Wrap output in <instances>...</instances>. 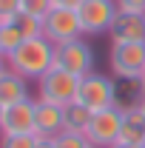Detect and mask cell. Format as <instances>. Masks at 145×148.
I'll list each match as a JSON object with an SVG mask.
<instances>
[{"label": "cell", "mask_w": 145, "mask_h": 148, "mask_svg": "<svg viewBox=\"0 0 145 148\" xmlns=\"http://www.w3.org/2000/svg\"><path fill=\"white\" fill-rule=\"evenodd\" d=\"M54 43L46 40V37H29L23 40L12 54L6 57L9 60V69L12 71L23 74L26 80H40L49 69H54Z\"/></svg>", "instance_id": "cell-1"}, {"label": "cell", "mask_w": 145, "mask_h": 148, "mask_svg": "<svg viewBox=\"0 0 145 148\" xmlns=\"http://www.w3.org/2000/svg\"><path fill=\"white\" fill-rule=\"evenodd\" d=\"M77 91H80V77L66 69H49L37 80V94L40 100H49V103H57V106H68L77 100Z\"/></svg>", "instance_id": "cell-2"}, {"label": "cell", "mask_w": 145, "mask_h": 148, "mask_svg": "<svg viewBox=\"0 0 145 148\" xmlns=\"http://www.w3.org/2000/svg\"><path fill=\"white\" fill-rule=\"evenodd\" d=\"M108 66L114 80H140L145 71V43H111Z\"/></svg>", "instance_id": "cell-3"}, {"label": "cell", "mask_w": 145, "mask_h": 148, "mask_svg": "<svg viewBox=\"0 0 145 148\" xmlns=\"http://www.w3.org/2000/svg\"><path fill=\"white\" fill-rule=\"evenodd\" d=\"M77 103H83L88 111H103L117 106V80H111L105 74H85L80 77V91Z\"/></svg>", "instance_id": "cell-4"}, {"label": "cell", "mask_w": 145, "mask_h": 148, "mask_svg": "<svg viewBox=\"0 0 145 148\" xmlns=\"http://www.w3.org/2000/svg\"><path fill=\"white\" fill-rule=\"evenodd\" d=\"M43 37L51 40L54 46L80 40L83 37V23H80L77 9H60V6H54L46 14V20H43Z\"/></svg>", "instance_id": "cell-5"}, {"label": "cell", "mask_w": 145, "mask_h": 148, "mask_svg": "<svg viewBox=\"0 0 145 148\" xmlns=\"http://www.w3.org/2000/svg\"><path fill=\"white\" fill-rule=\"evenodd\" d=\"M120 131H122V108L111 106V108L94 111L85 137H88L91 145H97V148H111V145H117Z\"/></svg>", "instance_id": "cell-6"}, {"label": "cell", "mask_w": 145, "mask_h": 148, "mask_svg": "<svg viewBox=\"0 0 145 148\" xmlns=\"http://www.w3.org/2000/svg\"><path fill=\"white\" fill-rule=\"evenodd\" d=\"M54 66L77 74V77H85L94 69V49H91L83 37L80 40H71V43H63V46L54 49Z\"/></svg>", "instance_id": "cell-7"}, {"label": "cell", "mask_w": 145, "mask_h": 148, "mask_svg": "<svg viewBox=\"0 0 145 148\" xmlns=\"http://www.w3.org/2000/svg\"><path fill=\"white\" fill-rule=\"evenodd\" d=\"M117 0H83V6L77 9L80 23H83V34H103L108 32L114 17H117Z\"/></svg>", "instance_id": "cell-8"}, {"label": "cell", "mask_w": 145, "mask_h": 148, "mask_svg": "<svg viewBox=\"0 0 145 148\" xmlns=\"http://www.w3.org/2000/svg\"><path fill=\"white\" fill-rule=\"evenodd\" d=\"M108 34H111V43H145V14L117 12Z\"/></svg>", "instance_id": "cell-9"}, {"label": "cell", "mask_w": 145, "mask_h": 148, "mask_svg": "<svg viewBox=\"0 0 145 148\" xmlns=\"http://www.w3.org/2000/svg\"><path fill=\"white\" fill-rule=\"evenodd\" d=\"M60 131H66V123H63V106L37 97V100H34V134H37V137L54 140Z\"/></svg>", "instance_id": "cell-10"}, {"label": "cell", "mask_w": 145, "mask_h": 148, "mask_svg": "<svg viewBox=\"0 0 145 148\" xmlns=\"http://www.w3.org/2000/svg\"><path fill=\"white\" fill-rule=\"evenodd\" d=\"M0 134H34V100L31 97L14 106H6Z\"/></svg>", "instance_id": "cell-11"}, {"label": "cell", "mask_w": 145, "mask_h": 148, "mask_svg": "<svg viewBox=\"0 0 145 148\" xmlns=\"http://www.w3.org/2000/svg\"><path fill=\"white\" fill-rule=\"evenodd\" d=\"M23 100H29V80L9 69L0 77V103L3 106H14V103H23Z\"/></svg>", "instance_id": "cell-12"}, {"label": "cell", "mask_w": 145, "mask_h": 148, "mask_svg": "<svg viewBox=\"0 0 145 148\" xmlns=\"http://www.w3.org/2000/svg\"><path fill=\"white\" fill-rule=\"evenodd\" d=\"M117 143H145V114L140 103L122 111V131Z\"/></svg>", "instance_id": "cell-13"}, {"label": "cell", "mask_w": 145, "mask_h": 148, "mask_svg": "<svg viewBox=\"0 0 145 148\" xmlns=\"http://www.w3.org/2000/svg\"><path fill=\"white\" fill-rule=\"evenodd\" d=\"M94 117V111H88L83 103H68L63 106V123H66V131H77V134H85L88 131V123Z\"/></svg>", "instance_id": "cell-14"}, {"label": "cell", "mask_w": 145, "mask_h": 148, "mask_svg": "<svg viewBox=\"0 0 145 148\" xmlns=\"http://www.w3.org/2000/svg\"><path fill=\"white\" fill-rule=\"evenodd\" d=\"M26 40V34H23V29H20L14 20H9V23H0V54H12L14 49H17L20 43Z\"/></svg>", "instance_id": "cell-15"}, {"label": "cell", "mask_w": 145, "mask_h": 148, "mask_svg": "<svg viewBox=\"0 0 145 148\" xmlns=\"http://www.w3.org/2000/svg\"><path fill=\"white\" fill-rule=\"evenodd\" d=\"M54 148H91L88 137L85 134H77V131H60L54 137Z\"/></svg>", "instance_id": "cell-16"}, {"label": "cell", "mask_w": 145, "mask_h": 148, "mask_svg": "<svg viewBox=\"0 0 145 148\" xmlns=\"http://www.w3.org/2000/svg\"><path fill=\"white\" fill-rule=\"evenodd\" d=\"M37 134H0V148H34Z\"/></svg>", "instance_id": "cell-17"}, {"label": "cell", "mask_w": 145, "mask_h": 148, "mask_svg": "<svg viewBox=\"0 0 145 148\" xmlns=\"http://www.w3.org/2000/svg\"><path fill=\"white\" fill-rule=\"evenodd\" d=\"M54 9V3L51 0H23V6H20V12L23 14H29V17H37V20H46V14Z\"/></svg>", "instance_id": "cell-18"}, {"label": "cell", "mask_w": 145, "mask_h": 148, "mask_svg": "<svg viewBox=\"0 0 145 148\" xmlns=\"http://www.w3.org/2000/svg\"><path fill=\"white\" fill-rule=\"evenodd\" d=\"M20 6L23 0H0V23H9L20 14Z\"/></svg>", "instance_id": "cell-19"}, {"label": "cell", "mask_w": 145, "mask_h": 148, "mask_svg": "<svg viewBox=\"0 0 145 148\" xmlns=\"http://www.w3.org/2000/svg\"><path fill=\"white\" fill-rule=\"evenodd\" d=\"M117 9L120 12H140V14H145V0H117Z\"/></svg>", "instance_id": "cell-20"}, {"label": "cell", "mask_w": 145, "mask_h": 148, "mask_svg": "<svg viewBox=\"0 0 145 148\" xmlns=\"http://www.w3.org/2000/svg\"><path fill=\"white\" fill-rule=\"evenodd\" d=\"M54 6H60V9H80L83 6V0H51Z\"/></svg>", "instance_id": "cell-21"}, {"label": "cell", "mask_w": 145, "mask_h": 148, "mask_svg": "<svg viewBox=\"0 0 145 148\" xmlns=\"http://www.w3.org/2000/svg\"><path fill=\"white\" fill-rule=\"evenodd\" d=\"M34 148H54V140H49V137H37V145Z\"/></svg>", "instance_id": "cell-22"}, {"label": "cell", "mask_w": 145, "mask_h": 148, "mask_svg": "<svg viewBox=\"0 0 145 148\" xmlns=\"http://www.w3.org/2000/svg\"><path fill=\"white\" fill-rule=\"evenodd\" d=\"M111 148H145V143H117Z\"/></svg>", "instance_id": "cell-23"}, {"label": "cell", "mask_w": 145, "mask_h": 148, "mask_svg": "<svg viewBox=\"0 0 145 148\" xmlns=\"http://www.w3.org/2000/svg\"><path fill=\"white\" fill-rule=\"evenodd\" d=\"M9 71V60H6V54H0V77Z\"/></svg>", "instance_id": "cell-24"}, {"label": "cell", "mask_w": 145, "mask_h": 148, "mask_svg": "<svg viewBox=\"0 0 145 148\" xmlns=\"http://www.w3.org/2000/svg\"><path fill=\"white\" fill-rule=\"evenodd\" d=\"M3 114H6V106L0 103V131H3Z\"/></svg>", "instance_id": "cell-25"}, {"label": "cell", "mask_w": 145, "mask_h": 148, "mask_svg": "<svg viewBox=\"0 0 145 148\" xmlns=\"http://www.w3.org/2000/svg\"><path fill=\"white\" fill-rule=\"evenodd\" d=\"M140 108H142V114H145V97H142V100H140Z\"/></svg>", "instance_id": "cell-26"}, {"label": "cell", "mask_w": 145, "mask_h": 148, "mask_svg": "<svg viewBox=\"0 0 145 148\" xmlns=\"http://www.w3.org/2000/svg\"><path fill=\"white\" fill-rule=\"evenodd\" d=\"M140 83H142V88H145V71H142V77H140Z\"/></svg>", "instance_id": "cell-27"}, {"label": "cell", "mask_w": 145, "mask_h": 148, "mask_svg": "<svg viewBox=\"0 0 145 148\" xmlns=\"http://www.w3.org/2000/svg\"><path fill=\"white\" fill-rule=\"evenodd\" d=\"M91 148H97V145H91Z\"/></svg>", "instance_id": "cell-28"}]
</instances>
